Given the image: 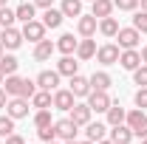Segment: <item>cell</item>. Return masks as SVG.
I'll use <instances>...</instances> for the list:
<instances>
[{"mask_svg": "<svg viewBox=\"0 0 147 144\" xmlns=\"http://www.w3.org/2000/svg\"><path fill=\"white\" fill-rule=\"evenodd\" d=\"M116 40H119V48H122V51H125V48H136L139 40H142V31H136V28H119Z\"/></svg>", "mask_w": 147, "mask_h": 144, "instance_id": "5bb4252c", "label": "cell"}, {"mask_svg": "<svg viewBox=\"0 0 147 144\" xmlns=\"http://www.w3.org/2000/svg\"><path fill=\"white\" fill-rule=\"evenodd\" d=\"M0 42H3V48L17 51L20 45H23V31L14 28V26H9V28H3V31H0Z\"/></svg>", "mask_w": 147, "mask_h": 144, "instance_id": "52a82bcc", "label": "cell"}, {"mask_svg": "<svg viewBox=\"0 0 147 144\" xmlns=\"http://www.w3.org/2000/svg\"><path fill=\"white\" fill-rule=\"evenodd\" d=\"M14 133V119L6 113V116H0V136L6 139V136H11Z\"/></svg>", "mask_w": 147, "mask_h": 144, "instance_id": "d6a6232c", "label": "cell"}, {"mask_svg": "<svg viewBox=\"0 0 147 144\" xmlns=\"http://www.w3.org/2000/svg\"><path fill=\"white\" fill-rule=\"evenodd\" d=\"M76 71H79V62H76L71 54H62V59L57 62V73H59V76H74Z\"/></svg>", "mask_w": 147, "mask_h": 144, "instance_id": "ffe728a7", "label": "cell"}, {"mask_svg": "<svg viewBox=\"0 0 147 144\" xmlns=\"http://www.w3.org/2000/svg\"><path fill=\"white\" fill-rule=\"evenodd\" d=\"M85 99H88V105H91L93 113H108V108L113 105V99L108 96V90H91Z\"/></svg>", "mask_w": 147, "mask_h": 144, "instance_id": "5b68a950", "label": "cell"}, {"mask_svg": "<svg viewBox=\"0 0 147 144\" xmlns=\"http://www.w3.org/2000/svg\"><path fill=\"white\" fill-rule=\"evenodd\" d=\"M96 144H113V141H110V139H102V141H96Z\"/></svg>", "mask_w": 147, "mask_h": 144, "instance_id": "ee69618b", "label": "cell"}, {"mask_svg": "<svg viewBox=\"0 0 147 144\" xmlns=\"http://www.w3.org/2000/svg\"><path fill=\"white\" fill-rule=\"evenodd\" d=\"M113 9H119V11H136L139 0H113Z\"/></svg>", "mask_w": 147, "mask_h": 144, "instance_id": "d590c367", "label": "cell"}, {"mask_svg": "<svg viewBox=\"0 0 147 144\" xmlns=\"http://www.w3.org/2000/svg\"><path fill=\"white\" fill-rule=\"evenodd\" d=\"M125 124L133 130V136H139V139H144V136H147V116H144V110H142V108L130 110L127 119H125Z\"/></svg>", "mask_w": 147, "mask_h": 144, "instance_id": "7a4b0ae2", "label": "cell"}, {"mask_svg": "<svg viewBox=\"0 0 147 144\" xmlns=\"http://www.w3.org/2000/svg\"><path fill=\"white\" fill-rule=\"evenodd\" d=\"M96 28H99V20L93 17V14H79L76 17V31H79V37H93Z\"/></svg>", "mask_w": 147, "mask_h": 144, "instance_id": "8fae6325", "label": "cell"}, {"mask_svg": "<svg viewBox=\"0 0 147 144\" xmlns=\"http://www.w3.org/2000/svg\"><path fill=\"white\" fill-rule=\"evenodd\" d=\"M54 45H57V51H59V54H76L79 40H74V34H59V40H57Z\"/></svg>", "mask_w": 147, "mask_h": 144, "instance_id": "603a6c76", "label": "cell"}, {"mask_svg": "<svg viewBox=\"0 0 147 144\" xmlns=\"http://www.w3.org/2000/svg\"><path fill=\"white\" fill-rule=\"evenodd\" d=\"M139 6H142V11H147V0H139Z\"/></svg>", "mask_w": 147, "mask_h": 144, "instance_id": "7bdbcfd3", "label": "cell"}, {"mask_svg": "<svg viewBox=\"0 0 147 144\" xmlns=\"http://www.w3.org/2000/svg\"><path fill=\"white\" fill-rule=\"evenodd\" d=\"M119 28H122V26H119V20H116V17H102V20H99V31H102L105 37H116V34H119Z\"/></svg>", "mask_w": 147, "mask_h": 144, "instance_id": "83f0119b", "label": "cell"}, {"mask_svg": "<svg viewBox=\"0 0 147 144\" xmlns=\"http://www.w3.org/2000/svg\"><path fill=\"white\" fill-rule=\"evenodd\" d=\"M76 57H79V59H93V57H96V40L82 37L79 45H76Z\"/></svg>", "mask_w": 147, "mask_h": 144, "instance_id": "44dd1931", "label": "cell"}, {"mask_svg": "<svg viewBox=\"0 0 147 144\" xmlns=\"http://www.w3.org/2000/svg\"><path fill=\"white\" fill-rule=\"evenodd\" d=\"M14 11H17V20H20V23L37 20V6H34V3H28V0H23V3H20Z\"/></svg>", "mask_w": 147, "mask_h": 144, "instance_id": "4316f807", "label": "cell"}, {"mask_svg": "<svg viewBox=\"0 0 147 144\" xmlns=\"http://www.w3.org/2000/svg\"><path fill=\"white\" fill-rule=\"evenodd\" d=\"M139 54H142V62H144V65H147V45H144V48H142V51H139Z\"/></svg>", "mask_w": 147, "mask_h": 144, "instance_id": "b9f144b4", "label": "cell"}, {"mask_svg": "<svg viewBox=\"0 0 147 144\" xmlns=\"http://www.w3.org/2000/svg\"><path fill=\"white\" fill-rule=\"evenodd\" d=\"M28 102H31V108H37V110H48V108H54V93L37 88V93L28 99Z\"/></svg>", "mask_w": 147, "mask_h": 144, "instance_id": "2e32d148", "label": "cell"}, {"mask_svg": "<svg viewBox=\"0 0 147 144\" xmlns=\"http://www.w3.org/2000/svg\"><path fill=\"white\" fill-rule=\"evenodd\" d=\"M142 144H147V136H144V139H142Z\"/></svg>", "mask_w": 147, "mask_h": 144, "instance_id": "816d5d0a", "label": "cell"}, {"mask_svg": "<svg viewBox=\"0 0 147 144\" xmlns=\"http://www.w3.org/2000/svg\"><path fill=\"white\" fill-rule=\"evenodd\" d=\"M45 144H59V139H54V141H45Z\"/></svg>", "mask_w": 147, "mask_h": 144, "instance_id": "7dc6e473", "label": "cell"}, {"mask_svg": "<svg viewBox=\"0 0 147 144\" xmlns=\"http://www.w3.org/2000/svg\"><path fill=\"white\" fill-rule=\"evenodd\" d=\"M133 28L136 31H142V34H147V11H133Z\"/></svg>", "mask_w": 147, "mask_h": 144, "instance_id": "1f68e13d", "label": "cell"}, {"mask_svg": "<svg viewBox=\"0 0 147 144\" xmlns=\"http://www.w3.org/2000/svg\"><path fill=\"white\" fill-rule=\"evenodd\" d=\"M68 90H71L76 99H85V96L91 93V79H85V76L74 73V76H71V82H68Z\"/></svg>", "mask_w": 147, "mask_h": 144, "instance_id": "4fadbf2b", "label": "cell"}, {"mask_svg": "<svg viewBox=\"0 0 147 144\" xmlns=\"http://www.w3.org/2000/svg\"><path fill=\"white\" fill-rule=\"evenodd\" d=\"M62 20H65V14H62L59 9H45V14H42V26H45V28H59Z\"/></svg>", "mask_w": 147, "mask_h": 144, "instance_id": "d4e9b609", "label": "cell"}, {"mask_svg": "<svg viewBox=\"0 0 147 144\" xmlns=\"http://www.w3.org/2000/svg\"><path fill=\"white\" fill-rule=\"evenodd\" d=\"M62 144H76V139H74V141H62Z\"/></svg>", "mask_w": 147, "mask_h": 144, "instance_id": "681fc988", "label": "cell"}, {"mask_svg": "<svg viewBox=\"0 0 147 144\" xmlns=\"http://www.w3.org/2000/svg\"><path fill=\"white\" fill-rule=\"evenodd\" d=\"M3 51H6V48H3V42H0V57H3Z\"/></svg>", "mask_w": 147, "mask_h": 144, "instance_id": "c3c4849f", "label": "cell"}, {"mask_svg": "<svg viewBox=\"0 0 147 144\" xmlns=\"http://www.w3.org/2000/svg\"><path fill=\"white\" fill-rule=\"evenodd\" d=\"M113 85V79H110L108 71H93L91 73V90H108Z\"/></svg>", "mask_w": 147, "mask_h": 144, "instance_id": "7402d4cb", "label": "cell"}, {"mask_svg": "<svg viewBox=\"0 0 147 144\" xmlns=\"http://www.w3.org/2000/svg\"><path fill=\"white\" fill-rule=\"evenodd\" d=\"M37 9H51V0H34Z\"/></svg>", "mask_w": 147, "mask_h": 144, "instance_id": "60d3db41", "label": "cell"}, {"mask_svg": "<svg viewBox=\"0 0 147 144\" xmlns=\"http://www.w3.org/2000/svg\"><path fill=\"white\" fill-rule=\"evenodd\" d=\"M91 14H93L96 20L110 17V14H113V0H93V6H91Z\"/></svg>", "mask_w": 147, "mask_h": 144, "instance_id": "cb8c5ba5", "label": "cell"}, {"mask_svg": "<svg viewBox=\"0 0 147 144\" xmlns=\"http://www.w3.org/2000/svg\"><path fill=\"white\" fill-rule=\"evenodd\" d=\"M28 99H23V96H11L9 102H6V113L11 116V119H26L28 116Z\"/></svg>", "mask_w": 147, "mask_h": 144, "instance_id": "ba28073f", "label": "cell"}, {"mask_svg": "<svg viewBox=\"0 0 147 144\" xmlns=\"http://www.w3.org/2000/svg\"><path fill=\"white\" fill-rule=\"evenodd\" d=\"M37 136H40L42 141H54V139H57V130H54V124H48V127H37Z\"/></svg>", "mask_w": 147, "mask_h": 144, "instance_id": "8d00e7d4", "label": "cell"}, {"mask_svg": "<svg viewBox=\"0 0 147 144\" xmlns=\"http://www.w3.org/2000/svg\"><path fill=\"white\" fill-rule=\"evenodd\" d=\"M23 40H28V42H40V40H45V26H42V20H28V23H23Z\"/></svg>", "mask_w": 147, "mask_h": 144, "instance_id": "277c9868", "label": "cell"}, {"mask_svg": "<svg viewBox=\"0 0 147 144\" xmlns=\"http://www.w3.org/2000/svg\"><path fill=\"white\" fill-rule=\"evenodd\" d=\"M0 68H3V73H6V76H9V73H17V68H20L17 57H11V54H3V57H0Z\"/></svg>", "mask_w": 147, "mask_h": 144, "instance_id": "f546056e", "label": "cell"}, {"mask_svg": "<svg viewBox=\"0 0 147 144\" xmlns=\"http://www.w3.org/2000/svg\"><path fill=\"white\" fill-rule=\"evenodd\" d=\"M3 79H6V73H3V68H0V85H3Z\"/></svg>", "mask_w": 147, "mask_h": 144, "instance_id": "f6af8a7d", "label": "cell"}, {"mask_svg": "<svg viewBox=\"0 0 147 144\" xmlns=\"http://www.w3.org/2000/svg\"><path fill=\"white\" fill-rule=\"evenodd\" d=\"M74 105H76V96H74L68 88H57V90H54V108H57V110L68 113Z\"/></svg>", "mask_w": 147, "mask_h": 144, "instance_id": "30bf717a", "label": "cell"}, {"mask_svg": "<svg viewBox=\"0 0 147 144\" xmlns=\"http://www.w3.org/2000/svg\"><path fill=\"white\" fill-rule=\"evenodd\" d=\"M119 54H122V48L116 42H105V45L96 48V62L99 65H116L119 62Z\"/></svg>", "mask_w": 147, "mask_h": 144, "instance_id": "3957f363", "label": "cell"}, {"mask_svg": "<svg viewBox=\"0 0 147 144\" xmlns=\"http://www.w3.org/2000/svg\"><path fill=\"white\" fill-rule=\"evenodd\" d=\"M57 51V45L51 42V40H40V42H34V59L37 62H45V59H51Z\"/></svg>", "mask_w": 147, "mask_h": 144, "instance_id": "e0dca14e", "label": "cell"}, {"mask_svg": "<svg viewBox=\"0 0 147 144\" xmlns=\"http://www.w3.org/2000/svg\"><path fill=\"white\" fill-rule=\"evenodd\" d=\"M105 136H108V124H102V122H88V124H85V139H88V141H102V139H105Z\"/></svg>", "mask_w": 147, "mask_h": 144, "instance_id": "ac0fdd59", "label": "cell"}, {"mask_svg": "<svg viewBox=\"0 0 147 144\" xmlns=\"http://www.w3.org/2000/svg\"><path fill=\"white\" fill-rule=\"evenodd\" d=\"M133 102H136V108H147V88H139L136 90V96H133Z\"/></svg>", "mask_w": 147, "mask_h": 144, "instance_id": "74e56055", "label": "cell"}, {"mask_svg": "<svg viewBox=\"0 0 147 144\" xmlns=\"http://www.w3.org/2000/svg\"><path fill=\"white\" fill-rule=\"evenodd\" d=\"M125 119H127V110L122 108V105H110L108 108V127L125 124Z\"/></svg>", "mask_w": 147, "mask_h": 144, "instance_id": "484cf974", "label": "cell"}, {"mask_svg": "<svg viewBox=\"0 0 147 144\" xmlns=\"http://www.w3.org/2000/svg\"><path fill=\"white\" fill-rule=\"evenodd\" d=\"M133 82H136L139 88H147V65H139V68L133 71Z\"/></svg>", "mask_w": 147, "mask_h": 144, "instance_id": "e575fe53", "label": "cell"}, {"mask_svg": "<svg viewBox=\"0 0 147 144\" xmlns=\"http://www.w3.org/2000/svg\"><path fill=\"white\" fill-rule=\"evenodd\" d=\"M34 82H37L40 90H51V93H54V90L59 88V73L57 71H40Z\"/></svg>", "mask_w": 147, "mask_h": 144, "instance_id": "7c38bea8", "label": "cell"}, {"mask_svg": "<svg viewBox=\"0 0 147 144\" xmlns=\"http://www.w3.org/2000/svg\"><path fill=\"white\" fill-rule=\"evenodd\" d=\"M48 124H54L51 122V110H37L34 113V127H48Z\"/></svg>", "mask_w": 147, "mask_h": 144, "instance_id": "836d02e7", "label": "cell"}, {"mask_svg": "<svg viewBox=\"0 0 147 144\" xmlns=\"http://www.w3.org/2000/svg\"><path fill=\"white\" fill-rule=\"evenodd\" d=\"M119 65H122L125 71H136V68L142 65V54H139L136 48H125V51L119 54Z\"/></svg>", "mask_w": 147, "mask_h": 144, "instance_id": "9a60e30c", "label": "cell"}, {"mask_svg": "<svg viewBox=\"0 0 147 144\" xmlns=\"http://www.w3.org/2000/svg\"><path fill=\"white\" fill-rule=\"evenodd\" d=\"M91 116H93V110L88 102H76L71 110H68V119H71L74 124H79V127H85L88 122H91Z\"/></svg>", "mask_w": 147, "mask_h": 144, "instance_id": "8992f818", "label": "cell"}, {"mask_svg": "<svg viewBox=\"0 0 147 144\" xmlns=\"http://www.w3.org/2000/svg\"><path fill=\"white\" fill-rule=\"evenodd\" d=\"M76 144H93V141H88V139H85V141H76Z\"/></svg>", "mask_w": 147, "mask_h": 144, "instance_id": "bcb514c9", "label": "cell"}, {"mask_svg": "<svg viewBox=\"0 0 147 144\" xmlns=\"http://www.w3.org/2000/svg\"><path fill=\"white\" fill-rule=\"evenodd\" d=\"M3 6H6V0H0V9H3Z\"/></svg>", "mask_w": 147, "mask_h": 144, "instance_id": "f907efd6", "label": "cell"}, {"mask_svg": "<svg viewBox=\"0 0 147 144\" xmlns=\"http://www.w3.org/2000/svg\"><path fill=\"white\" fill-rule=\"evenodd\" d=\"M6 144H26V139L17 136V133H11V136H6Z\"/></svg>", "mask_w": 147, "mask_h": 144, "instance_id": "f35d334b", "label": "cell"}, {"mask_svg": "<svg viewBox=\"0 0 147 144\" xmlns=\"http://www.w3.org/2000/svg\"><path fill=\"white\" fill-rule=\"evenodd\" d=\"M6 102H9V93L0 88V110H6Z\"/></svg>", "mask_w": 147, "mask_h": 144, "instance_id": "ab89813d", "label": "cell"}, {"mask_svg": "<svg viewBox=\"0 0 147 144\" xmlns=\"http://www.w3.org/2000/svg\"><path fill=\"white\" fill-rule=\"evenodd\" d=\"M110 141H113V144H130V141H133V130H130L127 124L110 127Z\"/></svg>", "mask_w": 147, "mask_h": 144, "instance_id": "d6986e66", "label": "cell"}, {"mask_svg": "<svg viewBox=\"0 0 147 144\" xmlns=\"http://www.w3.org/2000/svg\"><path fill=\"white\" fill-rule=\"evenodd\" d=\"M59 11L65 14V17H79L82 14V0H62V6H59Z\"/></svg>", "mask_w": 147, "mask_h": 144, "instance_id": "f1b7e54d", "label": "cell"}, {"mask_svg": "<svg viewBox=\"0 0 147 144\" xmlns=\"http://www.w3.org/2000/svg\"><path fill=\"white\" fill-rule=\"evenodd\" d=\"M14 20H17V11H14V9H9V6L0 9V26H3V28L14 26Z\"/></svg>", "mask_w": 147, "mask_h": 144, "instance_id": "4dcf8cb0", "label": "cell"}, {"mask_svg": "<svg viewBox=\"0 0 147 144\" xmlns=\"http://www.w3.org/2000/svg\"><path fill=\"white\" fill-rule=\"evenodd\" d=\"M3 82H6V88H3V90H6L9 96H23V99H31V96L37 93V82H31L28 76H17V73H9V76H6Z\"/></svg>", "mask_w": 147, "mask_h": 144, "instance_id": "6da1fadb", "label": "cell"}, {"mask_svg": "<svg viewBox=\"0 0 147 144\" xmlns=\"http://www.w3.org/2000/svg\"><path fill=\"white\" fill-rule=\"evenodd\" d=\"M91 3H93V0H91Z\"/></svg>", "mask_w": 147, "mask_h": 144, "instance_id": "f5cc1de1", "label": "cell"}, {"mask_svg": "<svg viewBox=\"0 0 147 144\" xmlns=\"http://www.w3.org/2000/svg\"><path fill=\"white\" fill-rule=\"evenodd\" d=\"M54 130L59 141H74L76 133H79V124H74L71 119H59V122H54Z\"/></svg>", "mask_w": 147, "mask_h": 144, "instance_id": "9c48e42d", "label": "cell"}]
</instances>
